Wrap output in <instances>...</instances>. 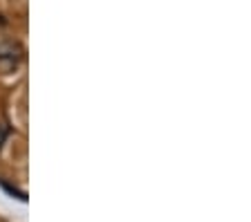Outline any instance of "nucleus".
<instances>
[{
    "label": "nucleus",
    "mask_w": 251,
    "mask_h": 222,
    "mask_svg": "<svg viewBox=\"0 0 251 222\" xmlns=\"http://www.w3.org/2000/svg\"><path fill=\"white\" fill-rule=\"evenodd\" d=\"M9 135V130H7V126H2L0 123V146H2V142H5V137Z\"/></svg>",
    "instance_id": "2"
},
{
    "label": "nucleus",
    "mask_w": 251,
    "mask_h": 222,
    "mask_svg": "<svg viewBox=\"0 0 251 222\" xmlns=\"http://www.w3.org/2000/svg\"><path fill=\"white\" fill-rule=\"evenodd\" d=\"M23 58V45L16 38H9L5 34H0V68L9 70L16 68L18 61Z\"/></svg>",
    "instance_id": "1"
}]
</instances>
